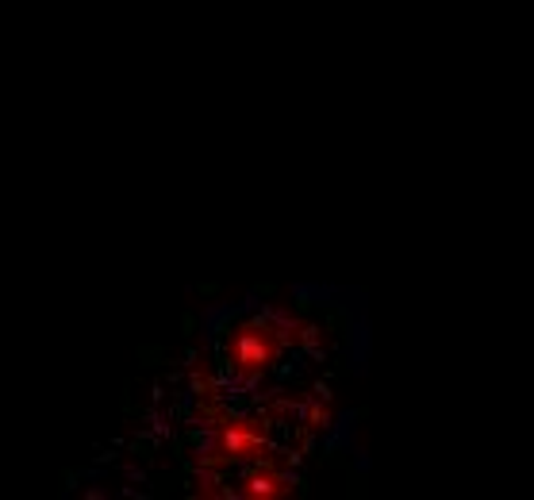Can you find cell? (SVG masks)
<instances>
[{"mask_svg":"<svg viewBox=\"0 0 534 500\" xmlns=\"http://www.w3.org/2000/svg\"><path fill=\"white\" fill-rule=\"evenodd\" d=\"M308 420H312V427H327V420H331V412H327V408H312V412H308Z\"/></svg>","mask_w":534,"mask_h":500,"instance_id":"3957f363","label":"cell"},{"mask_svg":"<svg viewBox=\"0 0 534 500\" xmlns=\"http://www.w3.org/2000/svg\"><path fill=\"white\" fill-rule=\"evenodd\" d=\"M281 343H285V339L277 335V327L269 324L266 316L235 327V335L227 339V370L239 377V381H250V377L266 374L269 366L277 362Z\"/></svg>","mask_w":534,"mask_h":500,"instance_id":"6da1fadb","label":"cell"},{"mask_svg":"<svg viewBox=\"0 0 534 500\" xmlns=\"http://www.w3.org/2000/svg\"><path fill=\"white\" fill-rule=\"evenodd\" d=\"M292 493V477L281 474L277 466L269 462H250L243 474L227 485V497H243V500H277Z\"/></svg>","mask_w":534,"mask_h":500,"instance_id":"7a4b0ae2","label":"cell"}]
</instances>
